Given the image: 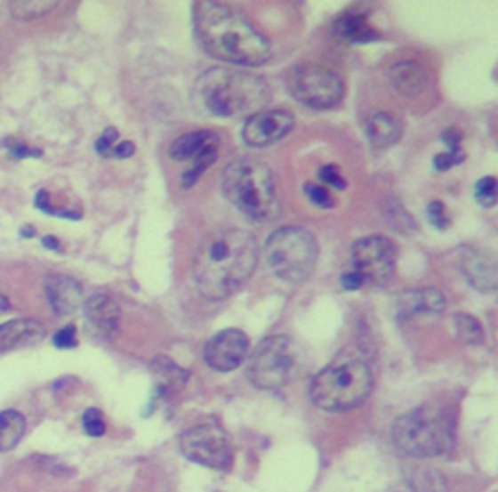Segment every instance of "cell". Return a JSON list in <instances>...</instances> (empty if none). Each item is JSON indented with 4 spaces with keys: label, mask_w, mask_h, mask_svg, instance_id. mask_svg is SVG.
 <instances>
[{
    "label": "cell",
    "mask_w": 498,
    "mask_h": 492,
    "mask_svg": "<svg viewBox=\"0 0 498 492\" xmlns=\"http://www.w3.org/2000/svg\"><path fill=\"white\" fill-rule=\"evenodd\" d=\"M257 261L259 244L245 230L226 228L206 236L195 255L197 288L209 300L232 296L253 275Z\"/></svg>",
    "instance_id": "cell-1"
},
{
    "label": "cell",
    "mask_w": 498,
    "mask_h": 492,
    "mask_svg": "<svg viewBox=\"0 0 498 492\" xmlns=\"http://www.w3.org/2000/svg\"><path fill=\"white\" fill-rule=\"evenodd\" d=\"M193 20L201 45L216 59L232 65L257 67L263 65L271 53L265 36L232 6L203 0L195 4Z\"/></svg>",
    "instance_id": "cell-2"
},
{
    "label": "cell",
    "mask_w": 498,
    "mask_h": 492,
    "mask_svg": "<svg viewBox=\"0 0 498 492\" xmlns=\"http://www.w3.org/2000/svg\"><path fill=\"white\" fill-rule=\"evenodd\" d=\"M197 93L203 106L221 117L255 115L271 100L265 78L244 70L213 69L197 80Z\"/></svg>",
    "instance_id": "cell-3"
},
{
    "label": "cell",
    "mask_w": 498,
    "mask_h": 492,
    "mask_svg": "<svg viewBox=\"0 0 498 492\" xmlns=\"http://www.w3.org/2000/svg\"><path fill=\"white\" fill-rule=\"evenodd\" d=\"M222 190L237 211L253 220H271L278 214V193L275 175L265 162L257 158H237L228 164Z\"/></svg>",
    "instance_id": "cell-4"
},
{
    "label": "cell",
    "mask_w": 498,
    "mask_h": 492,
    "mask_svg": "<svg viewBox=\"0 0 498 492\" xmlns=\"http://www.w3.org/2000/svg\"><path fill=\"white\" fill-rule=\"evenodd\" d=\"M393 442L411 457H436L454 442V423L440 405H422L399 416L393 424Z\"/></svg>",
    "instance_id": "cell-5"
},
{
    "label": "cell",
    "mask_w": 498,
    "mask_h": 492,
    "mask_svg": "<svg viewBox=\"0 0 498 492\" xmlns=\"http://www.w3.org/2000/svg\"><path fill=\"white\" fill-rule=\"evenodd\" d=\"M374 387L370 366L362 360H345L327 366L309 385V397L316 407L329 413L357 409L368 399Z\"/></svg>",
    "instance_id": "cell-6"
},
{
    "label": "cell",
    "mask_w": 498,
    "mask_h": 492,
    "mask_svg": "<svg viewBox=\"0 0 498 492\" xmlns=\"http://www.w3.org/2000/svg\"><path fill=\"white\" fill-rule=\"evenodd\" d=\"M317 242L308 230L286 226L277 230L265 244V261L271 273L286 282H304L317 263Z\"/></svg>",
    "instance_id": "cell-7"
},
{
    "label": "cell",
    "mask_w": 498,
    "mask_h": 492,
    "mask_svg": "<svg viewBox=\"0 0 498 492\" xmlns=\"http://www.w3.org/2000/svg\"><path fill=\"white\" fill-rule=\"evenodd\" d=\"M304 366L300 344L285 335L269 337L257 344L249 356V380L259 390H278L293 382Z\"/></svg>",
    "instance_id": "cell-8"
},
{
    "label": "cell",
    "mask_w": 498,
    "mask_h": 492,
    "mask_svg": "<svg viewBox=\"0 0 498 492\" xmlns=\"http://www.w3.org/2000/svg\"><path fill=\"white\" fill-rule=\"evenodd\" d=\"M288 90L300 103L314 109L333 108L345 93L342 80L335 72L316 65L296 69L288 78Z\"/></svg>",
    "instance_id": "cell-9"
},
{
    "label": "cell",
    "mask_w": 498,
    "mask_h": 492,
    "mask_svg": "<svg viewBox=\"0 0 498 492\" xmlns=\"http://www.w3.org/2000/svg\"><path fill=\"white\" fill-rule=\"evenodd\" d=\"M181 452L193 464L211 469H228L234 462V448L230 438L214 424L193 426L181 434Z\"/></svg>",
    "instance_id": "cell-10"
},
{
    "label": "cell",
    "mask_w": 498,
    "mask_h": 492,
    "mask_svg": "<svg viewBox=\"0 0 498 492\" xmlns=\"http://www.w3.org/2000/svg\"><path fill=\"white\" fill-rule=\"evenodd\" d=\"M398 263V247L390 238L374 234L352 247V267L366 285H386Z\"/></svg>",
    "instance_id": "cell-11"
},
{
    "label": "cell",
    "mask_w": 498,
    "mask_h": 492,
    "mask_svg": "<svg viewBox=\"0 0 498 492\" xmlns=\"http://www.w3.org/2000/svg\"><path fill=\"white\" fill-rule=\"evenodd\" d=\"M249 354V339L242 329L216 333L205 347V362L216 372H232L242 366Z\"/></svg>",
    "instance_id": "cell-12"
},
{
    "label": "cell",
    "mask_w": 498,
    "mask_h": 492,
    "mask_svg": "<svg viewBox=\"0 0 498 492\" xmlns=\"http://www.w3.org/2000/svg\"><path fill=\"white\" fill-rule=\"evenodd\" d=\"M294 127V115L286 109L259 111L247 119L244 127V141L249 146H267L280 141Z\"/></svg>",
    "instance_id": "cell-13"
},
{
    "label": "cell",
    "mask_w": 498,
    "mask_h": 492,
    "mask_svg": "<svg viewBox=\"0 0 498 492\" xmlns=\"http://www.w3.org/2000/svg\"><path fill=\"white\" fill-rule=\"evenodd\" d=\"M86 327L93 339L108 341L116 335L119 327L121 311L116 298L108 292H96L84 303Z\"/></svg>",
    "instance_id": "cell-14"
},
{
    "label": "cell",
    "mask_w": 498,
    "mask_h": 492,
    "mask_svg": "<svg viewBox=\"0 0 498 492\" xmlns=\"http://www.w3.org/2000/svg\"><path fill=\"white\" fill-rule=\"evenodd\" d=\"M460 267L473 288L481 292H493L496 288V261L489 251L479 247H463L460 254Z\"/></svg>",
    "instance_id": "cell-15"
},
{
    "label": "cell",
    "mask_w": 498,
    "mask_h": 492,
    "mask_svg": "<svg viewBox=\"0 0 498 492\" xmlns=\"http://www.w3.org/2000/svg\"><path fill=\"white\" fill-rule=\"evenodd\" d=\"M45 296L57 316H72L82 303V288L75 278L53 275L45 280Z\"/></svg>",
    "instance_id": "cell-16"
},
{
    "label": "cell",
    "mask_w": 498,
    "mask_h": 492,
    "mask_svg": "<svg viewBox=\"0 0 498 492\" xmlns=\"http://www.w3.org/2000/svg\"><path fill=\"white\" fill-rule=\"evenodd\" d=\"M446 306V300L436 288H414L405 292L399 298V316L417 318L429 316V313H440Z\"/></svg>",
    "instance_id": "cell-17"
},
{
    "label": "cell",
    "mask_w": 498,
    "mask_h": 492,
    "mask_svg": "<svg viewBox=\"0 0 498 492\" xmlns=\"http://www.w3.org/2000/svg\"><path fill=\"white\" fill-rule=\"evenodd\" d=\"M333 34L349 44H370L376 41L380 34L368 24V18L360 10H347L333 22Z\"/></svg>",
    "instance_id": "cell-18"
},
{
    "label": "cell",
    "mask_w": 498,
    "mask_h": 492,
    "mask_svg": "<svg viewBox=\"0 0 498 492\" xmlns=\"http://www.w3.org/2000/svg\"><path fill=\"white\" fill-rule=\"evenodd\" d=\"M213 146H218V137L213 131H193L183 134L172 144L170 156L175 162H191L201 152L213 149Z\"/></svg>",
    "instance_id": "cell-19"
},
{
    "label": "cell",
    "mask_w": 498,
    "mask_h": 492,
    "mask_svg": "<svg viewBox=\"0 0 498 492\" xmlns=\"http://www.w3.org/2000/svg\"><path fill=\"white\" fill-rule=\"evenodd\" d=\"M44 337V327L34 319H12L0 326V351H10L20 344Z\"/></svg>",
    "instance_id": "cell-20"
},
{
    "label": "cell",
    "mask_w": 498,
    "mask_h": 492,
    "mask_svg": "<svg viewBox=\"0 0 498 492\" xmlns=\"http://www.w3.org/2000/svg\"><path fill=\"white\" fill-rule=\"evenodd\" d=\"M366 134L374 149H388L401 137V123L388 113L372 115L366 123Z\"/></svg>",
    "instance_id": "cell-21"
},
{
    "label": "cell",
    "mask_w": 498,
    "mask_h": 492,
    "mask_svg": "<svg viewBox=\"0 0 498 492\" xmlns=\"http://www.w3.org/2000/svg\"><path fill=\"white\" fill-rule=\"evenodd\" d=\"M390 80L393 88L401 92L403 96H413V93H419L427 84V72L414 65V62H401V65H396L390 70Z\"/></svg>",
    "instance_id": "cell-22"
},
{
    "label": "cell",
    "mask_w": 498,
    "mask_h": 492,
    "mask_svg": "<svg viewBox=\"0 0 498 492\" xmlns=\"http://www.w3.org/2000/svg\"><path fill=\"white\" fill-rule=\"evenodd\" d=\"M152 370L158 375V385H156V393L160 397L170 395L172 391H178L187 382V372H183L180 366H175L168 359H156L152 362Z\"/></svg>",
    "instance_id": "cell-23"
},
{
    "label": "cell",
    "mask_w": 498,
    "mask_h": 492,
    "mask_svg": "<svg viewBox=\"0 0 498 492\" xmlns=\"http://www.w3.org/2000/svg\"><path fill=\"white\" fill-rule=\"evenodd\" d=\"M26 421L24 416L16 411L0 413V452H10L14 449L20 440L24 438Z\"/></svg>",
    "instance_id": "cell-24"
},
{
    "label": "cell",
    "mask_w": 498,
    "mask_h": 492,
    "mask_svg": "<svg viewBox=\"0 0 498 492\" xmlns=\"http://www.w3.org/2000/svg\"><path fill=\"white\" fill-rule=\"evenodd\" d=\"M57 4L59 3H55V0H14V3H8V10L16 20L28 22V20H36L53 12Z\"/></svg>",
    "instance_id": "cell-25"
},
{
    "label": "cell",
    "mask_w": 498,
    "mask_h": 492,
    "mask_svg": "<svg viewBox=\"0 0 498 492\" xmlns=\"http://www.w3.org/2000/svg\"><path fill=\"white\" fill-rule=\"evenodd\" d=\"M454 326H455V335L462 343L467 344H481L485 341V331L483 326L479 323V319L470 316V313H458L454 318Z\"/></svg>",
    "instance_id": "cell-26"
},
{
    "label": "cell",
    "mask_w": 498,
    "mask_h": 492,
    "mask_svg": "<svg viewBox=\"0 0 498 492\" xmlns=\"http://www.w3.org/2000/svg\"><path fill=\"white\" fill-rule=\"evenodd\" d=\"M475 197L479 205L483 206H494L496 203V180L493 175L483 177V180L475 187Z\"/></svg>",
    "instance_id": "cell-27"
},
{
    "label": "cell",
    "mask_w": 498,
    "mask_h": 492,
    "mask_svg": "<svg viewBox=\"0 0 498 492\" xmlns=\"http://www.w3.org/2000/svg\"><path fill=\"white\" fill-rule=\"evenodd\" d=\"M304 191L308 195V198L314 205L321 206V208H333L335 206V201H333V197L329 195V191L325 190V187H321L317 183H306L304 185Z\"/></svg>",
    "instance_id": "cell-28"
},
{
    "label": "cell",
    "mask_w": 498,
    "mask_h": 492,
    "mask_svg": "<svg viewBox=\"0 0 498 492\" xmlns=\"http://www.w3.org/2000/svg\"><path fill=\"white\" fill-rule=\"evenodd\" d=\"M82 424H84V431L88 436L98 438L106 432V421H103V416L98 409H88L84 416H82Z\"/></svg>",
    "instance_id": "cell-29"
},
{
    "label": "cell",
    "mask_w": 498,
    "mask_h": 492,
    "mask_svg": "<svg viewBox=\"0 0 498 492\" xmlns=\"http://www.w3.org/2000/svg\"><path fill=\"white\" fill-rule=\"evenodd\" d=\"M6 150L8 154L12 156L14 160H22V158H39L41 150L37 149H31V146L24 144V142H18L16 139H8L6 142Z\"/></svg>",
    "instance_id": "cell-30"
},
{
    "label": "cell",
    "mask_w": 498,
    "mask_h": 492,
    "mask_svg": "<svg viewBox=\"0 0 498 492\" xmlns=\"http://www.w3.org/2000/svg\"><path fill=\"white\" fill-rule=\"evenodd\" d=\"M463 160H465V154L463 152L446 150V152H440V154L434 156V167L438 172H448L450 167L462 164Z\"/></svg>",
    "instance_id": "cell-31"
},
{
    "label": "cell",
    "mask_w": 498,
    "mask_h": 492,
    "mask_svg": "<svg viewBox=\"0 0 498 492\" xmlns=\"http://www.w3.org/2000/svg\"><path fill=\"white\" fill-rule=\"evenodd\" d=\"M55 347L57 349H62V351H68V349H75L76 344H78V339H76V327L75 326H65L62 329H59L55 333Z\"/></svg>",
    "instance_id": "cell-32"
},
{
    "label": "cell",
    "mask_w": 498,
    "mask_h": 492,
    "mask_svg": "<svg viewBox=\"0 0 498 492\" xmlns=\"http://www.w3.org/2000/svg\"><path fill=\"white\" fill-rule=\"evenodd\" d=\"M429 220L432 226L440 228V230H446L450 226V218H448V213H446V206L442 201H432L429 205Z\"/></svg>",
    "instance_id": "cell-33"
},
{
    "label": "cell",
    "mask_w": 498,
    "mask_h": 492,
    "mask_svg": "<svg viewBox=\"0 0 498 492\" xmlns=\"http://www.w3.org/2000/svg\"><path fill=\"white\" fill-rule=\"evenodd\" d=\"M319 180L324 181V183H327V185L337 187V190H345V187H347L345 180H342V175L339 173V167L333 165V164H327V165L321 167V170H319Z\"/></svg>",
    "instance_id": "cell-34"
},
{
    "label": "cell",
    "mask_w": 498,
    "mask_h": 492,
    "mask_svg": "<svg viewBox=\"0 0 498 492\" xmlns=\"http://www.w3.org/2000/svg\"><path fill=\"white\" fill-rule=\"evenodd\" d=\"M117 137H119V133H117V129H106L101 133V137L96 141V150H98V154H101V156H109L111 154V150H113V146H116V141H117Z\"/></svg>",
    "instance_id": "cell-35"
},
{
    "label": "cell",
    "mask_w": 498,
    "mask_h": 492,
    "mask_svg": "<svg viewBox=\"0 0 498 492\" xmlns=\"http://www.w3.org/2000/svg\"><path fill=\"white\" fill-rule=\"evenodd\" d=\"M365 285H366L365 278H362L358 273H355V270H350V273L341 277V286L345 290H358Z\"/></svg>",
    "instance_id": "cell-36"
},
{
    "label": "cell",
    "mask_w": 498,
    "mask_h": 492,
    "mask_svg": "<svg viewBox=\"0 0 498 492\" xmlns=\"http://www.w3.org/2000/svg\"><path fill=\"white\" fill-rule=\"evenodd\" d=\"M442 139H444L446 146H448L450 152H463L462 150V133L460 131H455V129L446 131Z\"/></svg>",
    "instance_id": "cell-37"
},
{
    "label": "cell",
    "mask_w": 498,
    "mask_h": 492,
    "mask_svg": "<svg viewBox=\"0 0 498 492\" xmlns=\"http://www.w3.org/2000/svg\"><path fill=\"white\" fill-rule=\"evenodd\" d=\"M111 154L116 156V158H129V156L134 154V144L133 142H121L117 146H113Z\"/></svg>",
    "instance_id": "cell-38"
},
{
    "label": "cell",
    "mask_w": 498,
    "mask_h": 492,
    "mask_svg": "<svg viewBox=\"0 0 498 492\" xmlns=\"http://www.w3.org/2000/svg\"><path fill=\"white\" fill-rule=\"evenodd\" d=\"M44 246L47 247V249H53V251H60L62 247H60V244H59V239L57 238H53V236H47V238H44Z\"/></svg>",
    "instance_id": "cell-39"
},
{
    "label": "cell",
    "mask_w": 498,
    "mask_h": 492,
    "mask_svg": "<svg viewBox=\"0 0 498 492\" xmlns=\"http://www.w3.org/2000/svg\"><path fill=\"white\" fill-rule=\"evenodd\" d=\"M8 308H10V302H8V298H4L3 294H0V316H3L4 311H8Z\"/></svg>",
    "instance_id": "cell-40"
},
{
    "label": "cell",
    "mask_w": 498,
    "mask_h": 492,
    "mask_svg": "<svg viewBox=\"0 0 498 492\" xmlns=\"http://www.w3.org/2000/svg\"><path fill=\"white\" fill-rule=\"evenodd\" d=\"M22 234H24V236H34V230H31V228H26Z\"/></svg>",
    "instance_id": "cell-41"
}]
</instances>
